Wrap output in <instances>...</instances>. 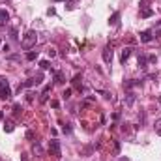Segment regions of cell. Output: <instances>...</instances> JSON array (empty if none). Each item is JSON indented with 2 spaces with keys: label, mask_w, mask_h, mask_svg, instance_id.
<instances>
[{
  "label": "cell",
  "mask_w": 161,
  "mask_h": 161,
  "mask_svg": "<svg viewBox=\"0 0 161 161\" xmlns=\"http://www.w3.org/2000/svg\"><path fill=\"white\" fill-rule=\"evenodd\" d=\"M36 43H38V32L36 30H28L25 34V38H22V41H21V47L25 51H30L32 47H36Z\"/></svg>",
  "instance_id": "6da1fadb"
},
{
  "label": "cell",
  "mask_w": 161,
  "mask_h": 161,
  "mask_svg": "<svg viewBox=\"0 0 161 161\" xmlns=\"http://www.w3.org/2000/svg\"><path fill=\"white\" fill-rule=\"evenodd\" d=\"M41 81H43V73H38L36 77H30L28 81L21 83V84H19V90H21V88H32V86H38V84H41Z\"/></svg>",
  "instance_id": "7a4b0ae2"
},
{
  "label": "cell",
  "mask_w": 161,
  "mask_h": 161,
  "mask_svg": "<svg viewBox=\"0 0 161 161\" xmlns=\"http://www.w3.org/2000/svg\"><path fill=\"white\" fill-rule=\"evenodd\" d=\"M49 154H51V155H54V157H60V155H62V150H60V143H58L56 139H53V141L49 143Z\"/></svg>",
  "instance_id": "3957f363"
},
{
  "label": "cell",
  "mask_w": 161,
  "mask_h": 161,
  "mask_svg": "<svg viewBox=\"0 0 161 161\" xmlns=\"http://www.w3.org/2000/svg\"><path fill=\"white\" fill-rule=\"evenodd\" d=\"M154 15V10H150L146 6V2H141V19H148Z\"/></svg>",
  "instance_id": "277c9868"
},
{
  "label": "cell",
  "mask_w": 161,
  "mask_h": 161,
  "mask_svg": "<svg viewBox=\"0 0 161 161\" xmlns=\"http://www.w3.org/2000/svg\"><path fill=\"white\" fill-rule=\"evenodd\" d=\"M139 36H141V41H143V43H150V41L154 39V32H152V30H143Z\"/></svg>",
  "instance_id": "5b68a950"
},
{
  "label": "cell",
  "mask_w": 161,
  "mask_h": 161,
  "mask_svg": "<svg viewBox=\"0 0 161 161\" xmlns=\"http://www.w3.org/2000/svg\"><path fill=\"white\" fill-rule=\"evenodd\" d=\"M135 99H137V96H135V92L127 90V92H126V105H127V107H131V105L135 103Z\"/></svg>",
  "instance_id": "8992f818"
},
{
  "label": "cell",
  "mask_w": 161,
  "mask_h": 161,
  "mask_svg": "<svg viewBox=\"0 0 161 161\" xmlns=\"http://www.w3.org/2000/svg\"><path fill=\"white\" fill-rule=\"evenodd\" d=\"M118 22H120V11H114L109 19V25L111 26H118Z\"/></svg>",
  "instance_id": "52a82bcc"
},
{
  "label": "cell",
  "mask_w": 161,
  "mask_h": 161,
  "mask_svg": "<svg viewBox=\"0 0 161 161\" xmlns=\"http://www.w3.org/2000/svg\"><path fill=\"white\" fill-rule=\"evenodd\" d=\"M103 62L105 64H111L112 62V51H111V47H105L103 49Z\"/></svg>",
  "instance_id": "ba28073f"
},
{
  "label": "cell",
  "mask_w": 161,
  "mask_h": 161,
  "mask_svg": "<svg viewBox=\"0 0 161 161\" xmlns=\"http://www.w3.org/2000/svg\"><path fill=\"white\" fill-rule=\"evenodd\" d=\"M0 98H2V99H10V98H11V88H10V84L4 86V88H0Z\"/></svg>",
  "instance_id": "9c48e42d"
},
{
  "label": "cell",
  "mask_w": 161,
  "mask_h": 161,
  "mask_svg": "<svg viewBox=\"0 0 161 161\" xmlns=\"http://www.w3.org/2000/svg\"><path fill=\"white\" fill-rule=\"evenodd\" d=\"M8 21H10V13L6 10H0V26H4Z\"/></svg>",
  "instance_id": "30bf717a"
},
{
  "label": "cell",
  "mask_w": 161,
  "mask_h": 161,
  "mask_svg": "<svg viewBox=\"0 0 161 161\" xmlns=\"http://www.w3.org/2000/svg\"><path fill=\"white\" fill-rule=\"evenodd\" d=\"M141 83H143V81H135V79H131V81H126L124 86H126V90H131L133 86H139Z\"/></svg>",
  "instance_id": "8fae6325"
},
{
  "label": "cell",
  "mask_w": 161,
  "mask_h": 161,
  "mask_svg": "<svg viewBox=\"0 0 161 161\" xmlns=\"http://www.w3.org/2000/svg\"><path fill=\"white\" fill-rule=\"evenodd\" d=\"M129 56H131V49H129V47H126V49L122 51V54H120V62L124 64V62H126V60H127Z\"/></svg>",
  "instance_id": "7c38bea8"
},
{
  "label": "cell",
  "mask_w": 161,
  "mask_h": 161,
  "mask_svg": "<svg viewBox=\"0 0 161 161\" xmlns=\"http://www.w3.org/2000/svg\"><path fill=\"white\" fill-rule=\"evenodd\" d=\"M13 129H15L13 122H10V120H8V122H4V131H6V133H11Z\"/></svg>",
  "instance_id": "4fadbf2b"
},
{
  "label": "cell",
  "mask_w": 161,
  "mask_h": 161,
  "mask_svg": "<svg viewBox=\"0 0 161 161\" xmlns=\"http://www.w3.org/2000/svg\"><path fill=\"white\" fill-rule=\"evenodd\" d=\"M154 131H155V135H159V137H161V118H157V120H155V124H154Z\"/></svg>",
  "instance_id": "5bb4252c"
},
{
  "label": "cell",
  "mask_w": 161,
  "mask_h": 161,
  "mask_svg": "<svg viewBox=\"0 0 161 161\" xmlns=\"http://www.w3.org/2000/svg\"><path fill=\"white\" fill-rule=\"evenodd\" d=\"M146 64H148V58H146L144 54H141V56H139V66L143 67V70H146Z\"/></svg>",
  "instance_id": "9a60e30c"
},
{
  "label": "cell",
  "mask_w": 161,
  "mask_h": 161,
  "mask_svg": "<svg viewBox=\"0 0 161 161\" xmlns=\"http://www.w3.org/2000/svg\"><path fill=\"white\" fill-rule=\"evenodd\" d=\"M152 32L155 34V38H161V21H157V25H155V28Z\"/></svg>",
  "instance_id": "2e32d148"
},
{
  "label": "cell",
  "mask_w": 161,
  "mask_h": 161,
  "mask_svg": "<svg viewBox=\"0 0 161 161\" xmlns=\"http://www.w3.org/2000/svg\"><path fill=\"white\" fill-rule=\"evenodd\" d=\"M36 58H38V53H34V51H28V53H26V60L32 62V60H36Z\"/></svg>",
  "instance_id": "e0dca14e"
},
{
  "label": "cell",
  "mask_w": 161,
  "mask_h": 161,
  "mask_svg": "<svg viewBox=\"0 0 161 161\" xmlns=\"http://www.w3.org/2000/svg\"><path fill=\"white\" fill-rule=\"evenodd\" d=\"M34 154H36V155H43V148H41L38 143L34 144Z\"/></svg>",
  "instance_id": "ac0fdd59"
},
{
  "label": "cell",
  "mask_w": 161,
  "mask_h": 161,
  "mask_svg": "<svg viewBox=\"0 0 161 161\" xmlns=\"http://www.w3.org/2000/svg\"><path fill=\"white\" fill-rule=\"evenodd\" d=\"M39 67H41V70H49V67H51L49 60H41V62H39Z\"/></svg>",
  "instance_id": "d6986e66"
},
{
  "label": "cell",
  "mask_w": 161,
  "mask_h": 161,
  "mask_svg": "<svg viewBox=\"0 0 161 161\" xmlns=\"http://www.w3.org/2000/svg\"><path fill=\"white\" fill-rule=\"evenodd\" d=\"M54 81H56V83H60V84H62V83H64V75H62V73H60V71H56V75H54Z\"/></svg>",
  "instance_id": "ffe728a7"
},
{
  "label": "cell",
  "mask_w": 161,
  "mask_h": 161,
  "mask_svg": "<svg viewBox=\"0 0 161 161\" xmlns=\"http://www.w3.org/2000/svg\"><path fill=\"white\" fill-rule=\"evenodd\" d=\"M4 86H8V79L0 75V88H4Z\"/></svg>",
  "instance_id": "44dd1931"
},
{
  "label": "cell",
  "mask_w": 161,
  "mask_h": 161,
  "mask_svg": "<svg viewBox=\"0 0 161 161\" xmlns=\"http://www.w3.org/2000/svg\"><path fill=\"white\" fill-rule=\"evenodd\" d=\"M21 111H22V109H21V105H15V107H13V114H15V116H19Z\"/></svg>",
  "instance_id": "7402d4cb"
},
{
  "label": "cell",
  "mask_w": 161,
  "mask_h": 161,
  "mask_svg": "<svg viewBox=\"0 0 161 161\" xmlns=\"http://www.w3.org/2000/svg\"><path fill=\"white\" fill-rule=\"evenodd\" d=\"M47 53H49V56H51V58H54V56H56V49H54V47L47 49Z\"/></svg>",
  "instance_id": "603a6c76"
},
{
  "label": "cell",
  "mask_w": 161,
  "mask_h": 161,
  "mask_svg": "<svg viewBox=\"0 0 161 161\" xmlns=\"http://www.w3.org/2000/svg\"><path fill=\"white\" fill-rule=\"evenodd\" d=\"M62 96H64V98L67 99V98H70V96H71V88H66V90H64V94H62Z\"/></svg>",
  "instance_id": "cb8c5ba5"
},
{
  "label": "cell",
  "mask_w": 161,
  "mask_h": 161,
  "mask_svg": "<svg viewBox=\"0 0 161 161\" xmlns=\"http://www.w3.org/2000/svg\"><path fill=\"white\" fill-rule=\"evenodd\" d=\"M114 152H116V154L120 152V143L118 141H114Z\"/></svg>",
  "instance_id": "d4e9b609"
},
{
  "label": "cell",
  "mask_w": 161,
  "mask_h": 161,
  "mask_svg": "<svg viewBox=\"0 0 161 161\" xmlns=\"http://www.w3.org/2000/svg\"><path fill=\"white\" fill-rule=\"evenodd\" d=\"M51 107H53V109H58V107H60V103H58L56 99H53V101H51Z\"/></svg>",
  "instance_id": "484cf974"
},
{
  "label": "cell",
  "mask_w": 161,
  "mask_h": 161,
  "mask_svg": "<svg viewBox=\"0 0 161 161\" xmlns=\"http://www.w3.org/2000/svg\"><path fill=\"white\" fill-rule=\"evenodd\" d=\"M11 38H13V39L19 38V36H17V28H11Z\"/></svg>",
  "instance_id": "4316f807"
},
{
  "label": "cell",
  "mask_w": 161,
  "mask_h": 161,
  "mask_svg": "<svg viewBox=\"0 0 161 161\" xmlns=\"http://www.w3.org/2000/svg\"><path fill=\"white\" fill-rule=\"evenodd\" d=\"M26 139H34V131H26Z\"/></svg>",
  "instance_id": "83f0119b"
},
{
  "label": "cell",
  "mask_w": 161,
  "mask_h": 161,
  "mask_svg": "<svg viewBox=\"0 0 161 161\" xmlns=\"http://www.w3.org/2000/svg\"><path fill=\"white\" fill-rule=\"evenodd\" d=\"M22 161H28V157H26V154H22V157H21Z\"/></svg>",
  "instance_id": "f1b7e54d"
},
{
  "label": "cell",
  "mask_w": 161,
  "mask_h": 161,
  "mask_svg": "<svg viewBox=\"0 0 161 161\" xmlns=\"http://www.w3.org/2000/svg\"><path fill=\"white\" fill-rule=\"evenodd\" d=\"M0 47H2V39H0Z\"/></svg>",
  "instance_id": "f546056e"
},
{
  "label": "cell",
  "mask_w": 161,
  "mask_h": 161,
  "mask_svg": "<svg viewBox=\"0 0 161 161\" xmlns=\"http://www.w3.org/2000/svg\"><path fill=\"white\" fill-rule=\"evenodd\" d=\"M54 2H62V0H54Z\"/></svg>",
  "instance_id": "4dcf8cb0"
}]
</instances>
